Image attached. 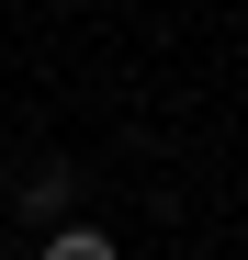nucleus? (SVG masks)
Segmentation results:
<instances>
[{"mask_svg":"<svg viewBox=\"0 0 248 260\" xmlns=\"http://www.w3.org/2000/svg\"><path fill=\"white\" fill-rule=\"evenodd\" d=\"M57 204H79V170L57 158V170H34V181H23V215H46V226H57Z\"/></svg>","mask_w":248,"mask_h":260,"instance_id":"f257e3e1","label":"nucleus"},{"mask_svg":"<svg viewBox=\"0 0 248 260\" xmlns=\"http://www.w3.org/2000/svg\"><path fill=\"white\" fill-rule=\"evenodd\" d=\"M34 260H113V238H102V226H46Z\"/></svg>","mask_w":248,"mask_h":260,"instance_id":"f03ea898","label":"nucleus"}]
</instances>
